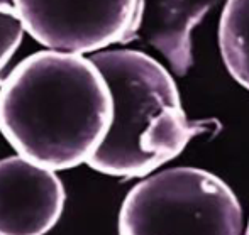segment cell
<instances>
[{"label":"cell","instance_id":"7a4b0ae2","mask_svg":"<svg viewBox=\"0 0 249 235\" xmlns=\"http://www.w3.org/2000/svg\"><path fill=\"white\" fill-rule=\"evenodd\" d=\"M93 63L114 98V120L105 141L89 159L99 173L144 178L183 152L205 131L181 107L173 76L154 58L134 49L99 51Z\"/></svg>","mask_w":249,"mask_h":235},{"label":"cell","instance_id":"6da1fadb","mask_svg":"<svg viewBox=\"0 0 249 235\" xmlns=\"http://www.w3.org/2000/svg\"><path fill=\"white\" fill-rule=\"evenodd\" d=\"M112 120L107 80L76 52L37 51L0 85V132L19 156L46 169L89 163Z\"/></svg>","mask_w":249,"mask_h":235},{"label":"cell","instance_id":"8992f818","mask_svg":"<svg viewBox=\"0 0 249 235\" xmlns=\"http://www.w3.org/2000/svg\"><path fill=\"white\" fill-rule=\"evenodd\" d=\"M217 0H156L148 24V41L177 75L183 76L194 65L192 31Z\"/></svg>","mask_w":249,"mask_h":235},{"label":"cell","instance_id":"9c48e42d","mask_svg":"<svg viewBox=\"0 0 249 235\" xmlns=\"http://www.w3.org/2000/svg\"><path fill=\"white\" fill-rule=\"evenodd\" d=\"M244 235H249V223H248V229H246V234Z\"/></svg>","mask_w":249,"mask_h":235},{"label":"cell","instance_id":"ba28073f","mask_svg":"<svg viewBox=\"0 0 249 235\" xmlns=\"http://www.w3.org/2000/svg\"><path fill=\"white\" fill-rule=\"evenodd\" d=\"M24 26L14 0H0V73L19 49L24 37Z\"/></svg>","mask_w":249,"mask_h":235},{"label":"cell","instance_id":"277c9868","mask_svg":"<svg viewBox=\"0 0 249 235\" xmlns=\"http://www.w3.org/2000/svg\"><path fill=\"white\" fill-rule=\"evenodd\" d=\"M22 26L39 44L65 52H99L138 36L146 0H14Z\"/></svg>","mask_w":249,"mask_h":235},{"label":"cell","instance_id":"5b68a950","mask_svg":"<svg viewBox=\"0 0 249 235\" xmlns=\"http://www.w3.org/2000/svg\"><path fill=\"white\" fill-rule=\"evenodd\" d=\"M65 201L54 171L22 156L0 159V235H46L61 218Z\"/></svg>","mask_w":249,"mask_h":235},{"label":"cell","instance_id":"52a82bcc","mask_svg":"<svg viewBox=\"0 0 249 235\" xmlns=\"http://www.w3.org/2000/svg\"><path fill=\"white\" fill-rule=\"evenodd\" d=\"M219 48L234 80L249 90V0H227L219 20Z\"/></svg>","mask_w":249,"mask_h":235},{"label":"cell","instance_id":"3957f363","mask_svg":"<svg viewBox=\"0 0 249 235\" xmlns=\"http://www.w3.org/2000/svg\"><path fill=\"white\" fill-rule=\"evenodd\" d=\"M119 235H243V208L215 174L170 168L127 193L119 212Z\"/></svg>","mask_w":249,"mask_h":235}]
</instances>
